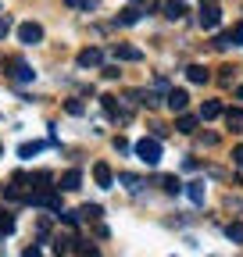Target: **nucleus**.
Segmentation results:
<instances>
[{
    "label": "nucleus",
    "mask_w": 243,
    "mask_h": 257,
    "mask_svg": "<svg viewBox=\"0 0 243 257\" xmlns=\"http://www.w3.org/2000/svg\"><path fill=\"white\" fill-rule=\"evenodd\" d=\"M65 111H68V114H82V104H79V100H68Z\"/></svg>",
    "instance_id": "26"
},
{
    "label": "nucleus",
    "mask_w": 243,
    "mask_h": 257,
    "mask_svg": "<svg viewBox=\"0 0 243 257\" xmlns=\"http://www.w3.org/2000/svg\"><path fill=\"white\" fill-rule=\"evenodd\" d=\"M211 118H222V104H218V100H207V104L200 107V121H211Z\"/></svg>",
    "instance_id": "13"
},
{
    "label": "nucleus",
    "mask_w": 243,
    "mask_h": 257,
    "mask_svg": "<svg viewBox=\"0 0 243 257\" xmlns=\"http://www.w3.org/2000/svg\"><path fill=\"white\" fill-rule=\"evenodd\" d=\"M140 22V11L136 8H122L118 11V25H136Z\"/></svg>",
    "instance_id": "15"
},
{
    "label": "nucleus",
    "mask_w": 243,
    "mask_h": 257,
    "mask_svg": "<svg viewBox=\"0 0 243 257\" xmlns=\"http://www.w3.org/2000/svg\"><path fill=\"white\" fill-rule=\"evenodd\" d=\"M197 22H200V29H218V22H222V11H218V4H200V15H197Z\"/></svg>",
    "instance_id": "3"
},
{
    "label": "nucleus",
    "mask_w": 243,
    "mask_h": 257,
    "mask_svg": "<svg viewBox=\"0 0 243 257\" xmlns=\"http://www.w3.org/2000/svg\"><path fill=\"white\" fill-rule=\"evenodd\" d=\"M79 214H82L86 221H97L104 211H100V204H82V211H79Z\"/></svg>",
    "instance_id": "19"
},
{
    "label": "nucleus",
    "mask_w": 243,
    "mask_h": 257,
    "mask_svg": "<svg viewBox=\"0 0 243 257\" xmlns=\"http://www.w3.org/2000/svg\"><path fill=\"white\" fill-rule=\"evenodd\" d=\"M79 257H100V250H97V246H82Z\"/></svg>",
    "instance_id": "27"
},
{
    "label": "nucleus",
    "mask_w": 243,
    "mask_h": 257,
    "mask_svg": "<svg viewBox=\"0 0 243 257\" xmlns=\"http://www.w3.org/2000/svg\"><path fill=\"white\" fill-rule=\"evenodd\" d=\"M8 32H11V22H8V18H0V40H4Z\"/></svg>",
    "instance_id": "28"
},
{
    "label": "nucleus",
    "mask_w": 243,
    "mask_h": 257,
    "mask_svg": "<svg viewBox=\"0 0 243 257\" xmlns=\"http://www.w3.org/2000/svg\"><path fill=\"white\" fill-rule=\"evenodd\" d=\"M72 246H75V239H68V236H57V239H54V250H57V253H68Z\"/></svg>",
    "instance_id": "22"
},
{
    "label": "nucleus",
    "mask_w": 243,
    "mask_h": 257,
    "mask_svg": "<svg viewBox=\"0 0 243 257\" xmlns=\"http://www.w3.org/2000/svg\"><path fill=\"white\" fill-rule=\"evenodd\" d=\"M161 186H165L168 193H179V189H182V182H179L175 175H165V179H161Z\"/></svg>",
    "instance_id": "24"
},
{
    "label": "nucleus",
    "mask_w": 243,
    "mask_h": 257,
    "mask_svg": "<svg viewBox=\"0 0 243 257\" xmlns=\"http://www.w3.org/2000/svg\"><path fill=\"white\" fill-rule=\"evenodd\" d=\"M236 100H243V86H236Z\"/></svg>",
    "instance_id": "31"
},
{
    "label": "nucleus",
    "mask_w": 243,
    "mask_h": 257,
    "mask_svg": "<svg viewBox=\"0 0 243 257\" xmlns=\"http://www.w3.org/2000/svg\"><path fill=\"white\" fill-rule=\"evenodd\" d=\"M133 150H136V157L143 161V165H150V168L161 161V140H154V136H143Z\"/></svg>",
    "instance_id": "1"
},
{
    "label": "nucleus",
    "mask_w": 243,
    "mask_h": 257,
    "mask_svg": "<svg viewBox=\"0 0 243 257\" xmlns=\"http://www.w3.org/2000/svg\"><path fill=\"white\" fill-rule=\"evenodd\" d=\"M232 72H236V68H229V64H225V68H222V75H218V79H222V82H232Z\"/></svg>",
    "instance_id": "29"
},
{
    "label": "nucleus",
    "mask_w": 243,
    "mask_h": 257,
    "mask_svg": "<svg viewBox=\"0 0 243 257\" xmlns=\"http://www.w3.org/2000/svg\"><path fill=\"white\" fill-rule=\"evenodd\" d=\"M75 61H79V68H97V64L104 61V54H100L97 47H89V50H82V54H79Z\"/></svg>",
    "instance_id": "7"
},
{
    "label": "nucleus",
    "mask_w": 243,
    "mask_h": 257,
    "mask_svg": "<svg viewBox=\"0 0 243 257\" xmlns=\"http://www.w3.org/2000/svg\"><path fill=\"white\" fill-rule=\"evenodd\" d=\"M165 104H168L175 114H182V111H186V104H190V93H186V89H168Z\"/></svg>",
    "instance_id": "5"
},
{
    "label": "nucleus",
    "mask_w": 243,
    "mask_h": 257,
    "mask_svg": "<svg viewBox=\"0 0 243 257\" xmlns=\"http://www.w3.org/2000/svg\"><path fill=\"white\" fill-rule=\"evenodd\" d=\"M0 154H4V143H0Z\"/></svg>",
    "instance_id": "32"
},
{
    "label": "nucleus",
    "mask_w": 243,
    "mask_h": 257,
    "mask_svg": "<svg viewBox=\"0 0 243 257\" xmlns=\"http://www.w3.org/2000/svg\"><path fill=\"white\" fill-rule=\"evenodd\" d=\"M93 179H97L100 189H111V186H114V175H111V168L104 165V161H100V165H93Z\"/></svg>",
    "instance_id": "9"
},
{
    "label": "nucleus",
    "mask_w": 243,
    "mask_h": 257,
    "mask_svg": "<svg viewBox=\"0 0 243 257\" xmlns=\"http://www.w3.org/2000/svg\"><path fill=\"white\" fill-rule=\"evenodd\" d=\"M225 236H229L232 243H243V225H239V221H232V225H225Z\"/></svg>",
    "instance_id": "21"
},
{
    "label": "nucleus",
    "mask_w": 243,
    "mask_h": 257,
    "mask_svg": "<svg viewBox=\"0 0 243 257\" xmlns=\"http://www.w3.org/2000/svg\"><path fill=\"white\" fill-rule=\"evenodd\" d=\"M79 186H82V172L79 168H72V172L61 175V189H65V193H75Z\"/></svg>",
    "instance_id": "10"
},
{
    "label": "nucleus",
    "mask_w": 243,
    "mask_h": 257,
    "mask_svg": "<svg viewBox=\"0 0 243 257\" xmlns=\"http://www.w3.org/2000/svg\"><path fill=\"white\" fill-rule=\"evenodd\" d=\"M18 40H22L25 47L43 43V25H40V22H22V25H18Z\"/></svg>",
    "instance_id": "2"
},
{
    "label": "nucleus",
    "mask_w": 243,
    "mask_h": 257,
    "mask_svg": "<svg viewBox=\"0 0 243 257\" xmlns=\"http://www.w3.org/2000/svg\"><path fill=\"white\" fill-rule=\"evenodd\" d=\"M22 257H43V253H40V246H29V250H25Z\"/></svg>",
    "instance_id": "30"
},
{
    "label": "nucleus",
    "mask_w": 243,
    "mask_h": 257,
    "mask_svg": "<svg viewBox=\"0 0 243 257\" xmlns=\"http://www.w3.org/2000/svg\"><path fill=\"white\" fill-rule=\"evenodd\" d=\"M222 114H225V125H229V128L243 133V111H239V107H232V111H222Z\"/></svg>",
    "instance_id": "14"
},
{
    "label": "nucleus",
    "mask_w": 243,
    "mask_h": 257,
    "mask_svg": "<svg viewBox=\"0 0 243 257\" xmlns=\"http://www.w3.org/2000/svg\"><path fill=\"white\" fill-rule=\"evenodd\" d=\"M15 232V218L8 211H0V236H11Z\"/></svg>",
    "instance_id": "20"
},
{
    "label": "nucleus",
    "mask_w": 243,
    "mask_h": 257,
    "mask_svg": "<svg viewBox=\"0 0 243 257\" xmlns=\"http://www.w3.org/2000/svg\"><path fill=\"white\" fill-rule=\"evenodd\" d=\"M215 47H218V50H229V47H243V22H239V25H232V32L218 36V40H215Z\"/></svg>",
    "instance_id": "4"
},
{
    "label": "nucleus",
    "mask_w": 243,
    "mask_h": 257,
    "mask_svg": "<svg viewBox=\"0 0 243 257\" xmlns=\"http://www.w3.org/2000/svg\"><path fill=\"white\" fill-rule=\"evenodd\" d=\"M186 193H190V200H193V204H204V197H207V193H204V182H190Z\"/></svg>",
    "instance_id": "17"
},
{
    "label": "nucleus",
    "mask_w": 243,
    "mask_h": 257,
    "mask_svg": "<svg viewBox=\"0 0 243 257\" xmlns=\"http://www.w3.org/2000/svg\"><path fill=\"white\" fill-rule=\"evenodd\" d=\"M114 57L118 61H143V50L140 47H129V43H114Z\"/></svg>",
    "instance_id": "6"
},
{
    "label": "nucleus",
    "mask_w": 243,
    "mask_h": 257,
    "mask_svg": "<svg viewBox=\"0 0 243 257\" xmlns=\"http://www.w3.org/2000/svg\"><path fill=\"white\" fill-rule=\"evenodd\" d=\"M186 79H190V82H197V86H204V82L211 79V72L204 68V64H190V68H186Z\"/></svg>",
    "instance_id": "11"
},
{
    "label": "nucleus",
    "mask_w": 243,
    "mask_h": 257,
    "mask_svg": "<svg viewBox=\"0 0 243 257\" xmlns=\"http://www.w3.org/2000/svg\"><path fill=\"white\" fill-rule=\"evenodd\" d=\"M114 150H118V154H129V150H133V147H129V143H126V140H122V136H114Z\"/></svg>",
    "instance_id": "25"
},
{
    "label": "nucleus",
    "mask_w": 243,
    "mask_h": 257,
    "mask_svg": "<svg viewBox=\"0 0 243 257\" xmlns=\"http://www.w3.org/2000/svg\"><path fill=\"white\" fill-rule=\"evenodd\" d=\"M197 121H200V118H193V114H179L175 128H179L182 136H190V133H197Z\"/></svg>",
    "instance_id": "12"
},
{
    "label": "nucleus",
    "mask_w": 243,
    "mask_h": 257,
    "mask_svg": "<svg viewBox=\"0 0 243 257\" xmlns=\"http://www.w3.org/2000/svg\"><path fill=\"white\" fill-rule=\"evenodd\" d=\"M182 11H186V4H182V0H168L165 4V15L175 22V18H182Z\"/></svg>",
    "instance_id": "16"
},
{
    "label": "nucleus",
    "mask_w": 243,
    "mask_h": 257,
    "mask_svg": "<svg viewBox=\"0 0 243 257\" xmlns=\"http://www.w3.org/2000/svg\"><path fill=\"white\" fill-rule=\"evenodd\" d=\"M8 64H11V79H18V82H33V75H36V72L29 68L25 61H8Z\"/></svg>",
    "instance_id": "8"
},
{
    "label": "nucleus",
    "mask_w": 243,
    "mask_h": 257,
    "mask_svg": "<svg viewBox=\"0 0 243 257\" xmlns=\"http://www.w3.org/2000/svg\"><path fill=\"white\" fill-rule=\"evenodd\" d=\"M43 150V143H22L18 147V157H33V154H40Z\"/></svg>",
    "instance_id": "23"
},
{
    "label": "nucleus",
    "mask_w": 243,
    "mask_h": 257,
    "mask_svg": "<svg viewBox=\"0 0 243 257\" xmlns=\"http://www.w3.org/2000/svg\"><path fill=\"white\" fill-rule=\"evenodd\" d=\"M118 182L126 186V189H140V186H143V179H140V175H133V172H122V175H118Z\"/></svg>",
    "instance_id": "18"
}]
</instances>
